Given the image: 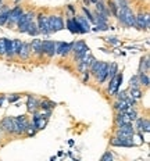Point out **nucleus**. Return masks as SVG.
I'll use <instances>...</instances> for the list:
<instances>
[{"mask_svg":"<svg viewBox=\"0 0 150 161\" xmlns=\"http://www.w3.org/2000/svg\"><path fill=\"white\" fill-rule=\"evenodd\" d=\"M118 21L121 22L126 28H135V13L132 11V8L129 6L125 7H118V14H117Z\"/></svg>","mask_w":150,"mask_h":161,"instance_id":"1","label":"nucleus"},{"mask_svg":"<svg viewBox=\"0 0 150 161\" xmlns=\"http://www.w3.org/2000/svg\"><path fill=\"white\" fill-rule=\"evenodd\" d=\"M28 124H29V121L27 120L25 115L13 117V135H16V136L25 135V131H27Z\"/></svg>","mask_w":150,"mask_h":161,"instance_id":"2","label":"nucleus"},{"mask_svg":"<svg viewBox=\"0 0 150 161\" xmlns=\"http://www.w3.org/2000/svg\"><path fill=\"white\" fill-rule=\"evenodd\" d=\"M110 145L113 147H134V137L124 135H114L110 139Z\"/></svg>","mask_w":150,"mask_h":161,"instance_id":"3","label":"nucleus"},{"mask_svg":"<svg viewBox=\"0 0 150 161\" xmlns=\"http://www.w3.org/2000/svg\"><path fill=\"white\" fill-rule=\"evenodd\" d=\"M109 65L110 63L107 61H99V67L93 75L99 85H103L106 80H109Z\"/></svg>","mask_w":150,"mask_h":161,"instance_id":"4","label":"nucleus"},{"mask_svg":"<svg viewBox=\"0 0 150 161\" xmlns=\"http://www.w3.org/2000/svg\"><path fill=\"white\" fill-rule=\"evenodd\" d=\"M35 13L33 11H27L24 13L22 16L20 17V20H18V22H17V28H18V32L21 33H25L27 32V28H28V25L32 22L33 20H35Z\"/></svg>","mask_w":150,"mask_h":161,"instance_id":"5","label":"nucleus"},{"mask_svg":"<svg viewBox=\"0 0 150 161\" xmlns=\"http://www.w3.org/2000/svg\"><path fill=\"white\" fill-rule=\"evenodd\" d=\"M122 78H124L122 72H120V71H118V72L115 74L113 78H110V79H109L107 93H109L110 96H114V95H115V93L120 90V88H121V83H122Z\"/></svg>","mask_w":150,"mask_h":161,"instance_id":"6","label":"nucleus"},{"mask_svg":"<svg viewBox=\"0 0 150 161\" xmlns=\"http://www.w3.org/2000/svg\"><path fill=\"white\" fill-rule=\"evenodd\" d=\"M47 24H49L50 33H56L64 29V20L61 16H54V14L47 16Z\"/></svg>","mask_w":150,"mask_h":161,"instance_id":"7","label":"nucleus"},{"mask_svg":"<svg viewBox=\"0 0 150 161\" xmlns=\"http://www.w3.org/2000/svg\"><path fill=\"white\" fill-rule=\"evenodd\" d=\"M36 18V25H38V29H39V35H43V36H49L52 35L50 33V29H49V24H47V16L43 14V13H39L35 16Z\"/></svg>","mask_w":150,"mask_h":161,"instance_id":"8","label":"nucleus"},{"mask_svg":"<svg viewBox=\"0 0 150 161\" xmlns=\"http://www.w3.org/2000/svg\"><path fill=\"white\" fill-rule=\"evenodd\" d=\"M150 27V17L147 13H139V14H135V28L140 29V31H149Z\"/></svg>","mask_w":150,"mask_h":161,"instance_id":"9","label":"nucleus"},{"mask_svg":"<svg viewBox=\"0 0 150 161\" xmlns=\"http://www.w3.org/2000/svg\"><path fill=\"white\" fill-rule=\"evenodd\" d=\"M88 52H89V46H88L83 40L74 42V47H72V52H71V53H74V61H78Z\"/></svg>","mask_w":150,"mask_h":161,"instance_id":"10","label":"nucleus"},{"mask_svg":"<svg viewBox=\"0 0 150 161\" xmlns=\"http://www.w3.org/2000/svg\"><path fill=\"white\" fill-rule=\"evenodd\" d=\"M74 42L71 43H65V42H56V54L60 57L68 56L69 53L72 52Z\"/></svg>","mask_w":150,"mask_h":161,"instance_id":"11","label":"nucleus"},{"mask_svg":"<svg viewBox=\"0 0 150 161\" xmlns=\"http://www.w3.org/2000/svg\"><path fill=\"white\" fill-rule=\"evenodd\" d=\"M42 50H43V56H47L49 58L56 56V42L50 39L42 40Z\"/></svg>","mask_w":150,"mask_h":161,"instance_id":"12","label":"nucleus"},{"mask_svg":"<svg viewBox=\"0 0 150 161\" xmlns=\"http://www.w3.org/2000/svg\"><path fill=\"white\" fill-rule=\"evenodd\" d=\"M24 8L21 7V6H16V7L10 8V16H8V21L7 24L8 25H17L18 20H20V17L24 14Z\"/></svg>","mask_w":150,"mask_h":161,"instance_id":"13","label":"nucleus"},{"mask_svg":"<svg viewBox=\"0 0 150 161\" xmlns=\"http://www.w3.org/2000/svg\"><path fill=\"white\" fill-rule=\"evenodd\" d=\"M135 128H134V122H126V124L117 125L115 129V135H124V136H134Z\"/></svg>","mask_w":150,"mask_h":161,"instance_id":"14","label":"nucleus"},{"mask_svg":"<svg viewBox=\"0 0 150 161\" xmlns=\"http://www.w3.org/2000/svg\"><path fill=\"white\" fill-rule=\"evenodd\" d=\"M135 132H140V133H149L150 131V122L147 118H136L135 120Z\"/></svg>","mask_w":150,"mask_h":161,"instance_id":"15","label":"nucleus"},{"mask_svg":"<svg viewBox=\"0 0 150 161\" xmlns=\"http://www.w3.org/2000/svg\"><path fill=\"white\" fill-rule=\"evenodd\" d=\"M31 50H32V54L38 57V58H42L43 57V50H42V39L35 36V39H32L31 42Z\"/></svg>","mask_w":150,"mask_h":161,"instance_id":"16","label":"nucleus"},{"mask_svg":"<svg viewBox=\"0 0 150 161\" xmlns=\"http://www.w3.org/2000/svg\"><path fill=\"white\" fill-rule=\"evenodd\" d=\"M0 129H1V132L13 135V117L6 115L3 120L0 121Z\"/></svg>","mask_w":150,"mask_h":161,"instance_id":"17","label":"nucleus"},{"mask_svg":"<svg viewBox=\"0 0 150 161\" xmlns=\"http://www.w3.org/2000/svg\"><path fill=\"white\" fill-rule=\"evenodd\" d=\"M31 54H32L31 44H29L28 42H22V44H21V47H20V53H18L17 57H20L22 61H27V60H29Z\"/></svg>","mask_w":150,"mask_h":161,"instance_id":"18","label":"nucleus"},{"mask_svg":"<svg viewBox=\"0 0 150 161\" xmlns=\"http://www.w3.org/2000/svg\"><path fill=\"white\" fill-rule=\"evenodd\" d=\"M27 110H28L29 113H33V111L39 110V100L35 96H31L29 95L27 97Z\"/></svg>","mask_w":150,"mask_h":161,"instance_id":"19","label":"nucleus"},{"mask_svg":"<svg viewBox=\"0 0 150 161\" xmlns=\"http://www.w3.org/2000/svg\"><path fill=\"white\" fill-rule=\"evenodd\" d=\"M74 17H75V20L78 21V24H79L82 28L85 29V32H89L90 29H92V25H90L89 20H88L85 16H77V14H75Z\"/></svg>","mask_w":150,"mask_h":161,"instance_id":"20","label":"nucleus"},{"mask_svg":"<svg viewBox=\"0 0 150 161\" xmlns=\"http://www.w3.org/2000/svg\"><path fill=\"white\" fill-rule=\"evenodd\" d=\"M95 7H96V11L100 13V14H104L106 17H111V14H110L109 11V8H107V4L103 1V0H99V1H96L95 3Z\"/></svg>","mask_w":150,"mask_h":161,"instance_id":"21","label":"nucleus"},{"mask_svg":"<svg viewBox=\"0 0 150 161\" xmlns=\"http://www.w3.org/2000/svg\"><path fill=\"white\" fill-rule=\"evenodd\" d=\"M8 16H10V8L6 6L4 8H1V10H0V27H4V25H7Z\"/></svg>","mask_w":150,"mask_h":161,"instance_id":"22","label":"nucleus"},{"mask_svg":"<svg viewBox=\"0 0 150 161\" xmlns=\"http://www.w3.org/2000/svg\"><path fill=\"white\" fill-rule=\"evenodd\" d=\"M25 33H28L29 36H38L39 35V29H38V25H36V21L33 20L31 24L28 25V28H27V32Z\"/></svg>","mask_w":150,"mask_h":161,"instance_id":"23","label":"nucleus"},{"mask_svg":"<svg viewBox=\"0 0 150 161\" xmlns=\"http://www.w3.org/2000/svg\"><path fill=\"white\" fill-rule=\"evenodd\" d=\"M138 77H139V83H140V86L149 88V85H150L149 74L147 72H138Z\"/></svg>","mask_w":150,"mask_h":161,"instance_id":"24","label":"nucleus"},{"mask_svg":"<svg viewBox=\"0 0 150 161\" xmlns=\"http://www.w3.org/2000/svg\"><path fill=\"white\" fill-rule=\"evenodd\" d=\"M107 8H109L110 14H111V17H117L118 14V6L117 3H115V0H107Z\"/></svg>","mask_w":150,"mask_h":161,"instance_id":"25","label":"nucleus"},{"mask_svg":"<svg viewBox=\"0 0 150 161\" xmlns=\"http://www.w3.org/2000/svg\"><path fill=\"white\" fill-rule=\"evenodd\" d=\"M115 124L117 125H121V124H126V122H131L129 120H128V117H126L125 113H121V111H117V114H115Z\"/></svg>","mask_w":150,"mask_h":161,"instance_id":"26","label":"nucleus"},{"mask_svg":"<svg viewBox=\"0 0 150 161\" xmlns=\"http://www.w3.org/2000/svg\"><path fill=\"white\" fill-rule=\"evenodd\" d=\"M150 68V61H149V56H146L145 58L140 60V64H139V72H149Z\"/></svg>","mask_w":150,"mask_h":161,"instance_id":"27","label":"nucleus"},{"mask_svg":"<svg viewBox=\"0 0 150 161\" xmlns=\"http://www.w3.org/2000/svg\"><path fill=\"white\" fill-rule=\"evenodd\" d=\"M56 107V103L54 101H50V100H42L39 101V109L41 110H53Z\"/></svg>","mask_w":150,"mask_h":161,"instance_id":"28","label":"nucleus"},{"mask_svg":"<svg viewBox=\"0 0 150 161\" xmlns=\"http://www.w3.org/2000/svg\"><path fill=\"white\" fill-rule=\"evenodd\" d=\"M128 95L134 97L135 100H140L142 96H143V93H142V90H140V88H129Z\"/></svg>","mask_w":150,"mask_h":161,"instance_id":"29","label":"nucleus"},{"mask_svg":"<svg viewBox=\"0 0 150 161\" xmlns=\"http://www.w3.org/2000/svg\"><path fill=\"white\" fill-rule=\"evenodd\" d=\"M82 13H83V16L89 20L90 24H95L96 22V20H95V16H93V13L89 10V7H86V6H82Z\"/></svg>","mask_w":150,"mask_h":161,"instance_id":"30","label":"nucleus"},{"mask_svg":"<svg viewBox=\"0 0 150 161\" xmlns=\"http://www.w3.org/2000/svg\"><path fill=\"white\" fill-rule=\"evenodd\" d=\"M4 56L7 57V58H13L14 56V50H13V43L11 40L7 39V43H6V53H4Z\"/></svg>","mask_w":150,"mask_h":161,"instance_id":"31","label":"nucleus"},{"mask_svg":"<svg viewBox=\"0 0 150 161\" xmlns=\"http://www.w3.org/2000/svg\"><path fill=\"white\" fill-rule=\"evenodd\" d=\"M11 43H13V50H14V56H18V53H20V47L22 42L20 39H11Z\"/></svg>","mask_w":150,"mask_h":161,"instance_id":"32","label":"nucleus"},{"mask_svg":"<svg viewBox=\"0 0 150 161\" xmlns=\"http://www.w3.org/2000/svg\"><path fill=\"white\" fill-rule=\"evenodd\" d=\"M36 132H38V129H36V126L31 122V124H28V126H27V131H25V133L28 135V136H35L36 135Z\"/></svg>","mask_w":150,"mask_h":161,"instance_id":"33","label":"nucleus"},{"mask_svg":"<svg viewBox=\"0 0 150 161\" xmlns=\"http://www.w3.org/2000/svg\"><path fill=\"white\" fill-rule=\"evenodd\" d=\"M117 72H118V65L115 64V63H111V64L109 65V79L113 78Z\"/></svg>","mask_w":150,"mask_h":161,"instance_id":"34","label":"nucleus"},{"mask_svg":"<svg viewBox=\"0 0 150 161\" xmlns=\"http://www.w3.org/2000/svg\"><path fill=\"white\" fill-rule=\"evenodd\" d=\"M129 88H140L138 74H136V75H134V77H132V78L129 79Z\"/></svg>","mask_w":150,"mask_h":161,"instance_id":"35","label":"nucleus"},{"mask_svg":"<svg viewBox=\"0 0 150 161\" xmlns=\"http://www.w3.org/2000/svg\"><path fill=\"white\" fill-rule=\"evenodd\" d=\"M6 43H7V38H0V56H4L6 53Z\"/></svg>","mask_w":150,"mask_h":161,"instance_id":"36","label":"nucleus"},{"mask_svg":"<svg viewBox=\"0 0 150 161\" xmlns=\"http://www.w3.org/2000/svg\"><path fill=\"white\" fill-rule=\"evenodd\" d=\"M113 158H114V156L110 150L109 151H106V153L101 156V161H113Z\"/></svg>","mask_w":150,"mask_h":161,"instance_id":"37","label":"nucleus"},{"mask_svg":"<svg viewBox=\"0 0 150 161\" xmlns=\"http://www.w3.org/2000/svg\"><path fill=\"white\" fill-rule=\"evenodd\" d=\"M114 96L117 97V100H122V99H126V96H128V92H126V90H121V92L118 90V92L115 93Z\"/></svg>","mask_w":150,"mask_h":161,"instance_id":"38","label":"nucleus"},{"mask_svg":"<svg viewBox=\"0 0 150 161\" xmlns=\"http://www.w3.org/2000/svg\"><path fill=\"white\" fill-rule=\"evenodd\" d=\"M20 99V95H13V96H8V97H6V100L7 101H10V103H14V101H17Z\"/></svg>","mask_w":150,"mask_h":161,"instance_id":"39","label":"nucleus"},{"mask_svg":"<svg viewBox=\"0 0 150 161\" xmlns=\"http://www.w3.org/2000/svg\"><path fill=\"white\" fill-rule=\"evenodd\" d=\"M107 42H109V43H111V44H114V46L120 44V40H117V38H114V36L107 38Z\"/></svg>","mask_w":150,"mask_h":161,"instance_id":"40","label":"nucleus"},{"mask_svg":"<svg viewBox=\"0 0 150 161\" xmlns=\"http://www.w3.org/2000/svg\"><path fill=\"white\" fill-rule=\"evenodd\" d=\"M89 78H90V72H89V71H86V72L82 74V82H83V83H86V82L89 80Z\"/></svg>","mask_w":150,"mask_h":161,"instance_id":"41","label":"nucleus"},{"mask_svg":"<svg viewBox=\"0 0 150 161\" xmlns=\"http://www.w3.org/2000/svg\"><path fill=\"white\" fill-rule=\"evenodd\" d=\"M67 10H68V13L71 14V16H75V14H77V11H75L74 6H67Z\"/></svg>","mask_w":150,"mask_h":161,"instance_id":"42","label":"nucleus"},{"mask_svg":"<svg viewBox=\"0 0 150 161\" xmlns=\"http://www.w3.org/2000/svg\"><path fill=\"white\" fill-rule=\"evenodd\" d=\"M6 7V0H0V10Z\"/></svg>","mask_w":150,"mask_h":161,"instance_id":"43","label":"nucleus"},{"mask_svg":"<svg viewBox=\"0 0 150 161\" xmlns=\"http://www.w3.org/2000/svg\"><path fill=\"white\" fill-rule=\"evenodd\" d=\"M4 100H6V97H4V96H0V107H3Z\"/></svg>","mask_w":150,"mask_h":161,"instance_id":"44","label":"nucleus"},{"mask_svg":"<svg viewBox=\"0 0 150 161\" xmlns=\"http://www.w3.org/2000/svg\"><path fill=\"white\" fill-rule=\"evenodd\" d=\"M83 3H85V6H88V7H89V4H90L89 0H83Z\"/></svg>","mask_w":150,"mask_h":161,"instance_id":"45","label":"nucleus"},{"mask_svg":"<svg viewBox=\"0 0 150 161\" xmlns=\"http://www.w3.org/2000/svg\"><path fill=\"white\" fill-rule=\"evenodd\" d=\"M89 1H90V3H93V4H95L96 1H99V0H89Z\"/></svg>","mask_w":150,"mask_h":161,"instance_id":"46","label":"nucleus"},{"mask_svg":"<svg viewBox=\"0 0 150 161\" xmlns=\"http://www.w3.org/2000/svg\"><path fill=\"white\" fill-rule=\"evenodd\" d=\"M14 1H16V3H20V0H14Z\"/></svg>","mask_w":150,"mask_h":161,"instance_id":"47","label":"nucleus"},{"mask_svg":"<svg viewBox=\"0 0 150 161\" xmlns=\"http://www.w3.org/2000/svg\"><path fill=\"white\" fill-rule=\"evenodd\" d=\"M0 133H1V129H0Z\"/></svg>","mask_w":150,"mask_h":161,"instance_id":"48","label":"nucleus"}]
</instances>
